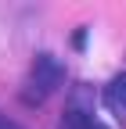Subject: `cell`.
<instances>
[{
	"label": "cell",
	"mask_w": 126,
	"mask_h": 129,
	"mask_svg": "<svg viewBox=\"0 0 126 129\" xmlns=\"http://www.w3.org/2000/svg\"><path fill=\"white\" fill-rule=\"evenodd\" d=\"M61 79H65V64H61L54 54H40L33 61V68H29L25 75V101H43V97H51L58 86H61Z\"/></svg>",
	"instance_id": "obj_1"
},
{
	"label": "cell",
	"mask_w": 126,
	"mask_h": 129,
	"mask_svg": "<svg viewBox=\"0 0 126 129\" xmlns=\"http://www.w3.org/2000/svg\"><path fill=\"white\" fill-rule=\"evenodd\" d=\"M58 129H108L101 118H94V111L87 108L83 97H76V101H69L65 115H61V125Z\"/></svg>",
	"instance_id": "obj_2"
},
{
	"label": "cell",
	"mask_w": 126,
	"mask_h": 129,
	"mask_svg": "<svg viewBox=\"0 0 126 129\" xmlns=\"http://www.w3.org/2000/svg\"><path fill=\"white\" fill-rule=\"evenodd\" d=\"M104 104L112 108V115H119V118L126 122V72H119L112 83H108V90H104Z\"/></svg>",
	"instance_id": "obj_3"
},
{
	"label": "cell",
	"mask_w": 126,
	"mask_h": 129,
	"mask_svg": "<svg viewBox=\"0 0 126 129\" xmlns=\"http://www.w3.org/2000/svg\"><path fill=\"white\" fill-rule=\"evenodd\" d=\"M0 129H22V125H18V122H14V118H7V115H4V111H0Z\"/></svg>",
	"instance_id": "obj_4"
}]
</instances>
